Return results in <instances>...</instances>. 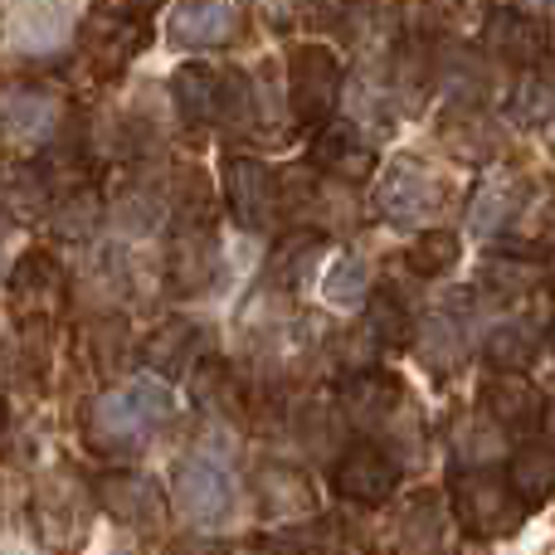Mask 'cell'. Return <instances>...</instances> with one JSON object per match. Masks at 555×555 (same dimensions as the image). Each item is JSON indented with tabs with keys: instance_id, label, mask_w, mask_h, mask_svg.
I'll use <instances>...</instances> for the list:
<instances>
[{
	"instance_id": "38",
	"label": "cell",
	"mask_w": 555,
	"mask_h": 555,
	"mask_svg": "<svg viewBox=\"0 0 555 555\" xmlns=\"http://www.w3.org/2000/svg\"><path fill=\"white\" fill-rule=\"evenodd\" d=\"M127 395H132V404L142 410V420L152 424V429L166 424V414H171V390H162V385H152V380H132Z\"/></svg>"
},
{
	"instance_id": "8",
	"label": "cell",
	"mask_w": 555,
	"mask_h": 555,
	"mask_svg": "<svg viewBox=\"0 0 555 555\" xmlns=\"http://www.w3.org/2000/svg\"><path fill=\"white\" fill-rule=\"evenodd\" d=\"M93 502L107 512L113 521H122V527L132 531H162L166 517H171V502H166V492L156 488L146 473H132V468H107L93 478Z\"/></svg>"
},
{
	"instance_id": "3",
	"label": "cell",
	"mask_w": 555,
	"mask_h": 555,
	"mask_svg": "<svg viewBox=\"0 0 555 555\" xmlns=\"http://www.w3.org/2000/svg\"><path fill=\"white\" fill-rule=\"evenodd\" d=\"M176 113L191 132H210V127H240L254 117V88L244 74L224 64H181L171 74Z\"/></svg>"
},
{
	"instance_id": "34",
	"label": "cell",
	"mask_w": 555,
	"mask_h": 555,
	"mask_svg": "<svg viewBox=\"0 0 555 555\" xmlns=\"http://www.w3.org/2000/svg\"><path fill=\"white\" fill-rule=\"evenodd\" d=\"M98 220H103V201H98L93 185H78V191L59 195V201L49 205V224H54L64 240H88V234L98 230Z\"/></svg>"
},
{
	"instance_id": "29",
	"label": "cell",
	"mask_w": 555,
	"mask_h": 555,
	"mask_svg": "<svg viewBox=\"0 0 555 555\" xmlns=\"http://www.w3.org/2000/svg\"><path fill=\"white\" fill-rule=\"evenodd\" d=\"M439 132H443V142L459 156H468V162H482V156L498 152V132H492V122L482 117V107H449Z\"/></svg>"
},
{
	"instance_id": "5",
	"label": "cell",
	"mask_w": 555,
	"mask_h": 555,
	"mask_svg": "<svg viewBox=\"0 0 555 555\" xmlns=\"http://www.w3.org/2000/svg\"><path fill=\"white\" fill-rule=\"evenodd\" d=\"M287 103L302 127H322L341 103V59L326 44H297L287 54Z\"/></svg>"
},
{
	"instance_id": "15",
	"label": "cell",
	"mask_w": 555,
	"mask_h": 555,
	"mask_svg": "<svg viewBox=\"0 0 555 555\" xmlns=\"http://www.w3.org/2000/svg\"><path fill=\"white\" fill-rule=\"evenodd\" d=\"M64 122V98L39 83H20L0 98V137L10 146H49Z\"/></svg>"
},
{
	"instance_id": "2",
	"label": "cell",
	"mask_w": 555,
	"mask_h": 555,
	"mask_svg": "<svg viewBox=\"0 0 555 555\" xmlns=\"http://www.w3.org/2000/svg\"><path fill=\"white\" fill-rule=\"evenodd\" d=\"M220 234H215V205L201 185L171 201V234H166V287L176 297H201L220 283Z\"/></svg>"
},
{
	"instance_id": "30",
	"label": "cell",
	"mask_w": 555,
	"mask_h": 555,
	"mask_svg": "<svg viewBox=\"0 0 555 555\" xmlns=\"http://www.w3.org/2000/svg\"><path fill=\"white\" fill-rule=\"evenodd\" d=\"M83 507H88V492H78L74 482H44V492H39V502H35V517H39V527H44V537H74L78 531V521H83Z\"/></svg>"
},
{
	"instance_id": "1",
	"label": "cell",
	"mask_w": 555,
	"mask_h": 555,
	"mask_svg": "<svg viewBox=\"0 0 555 555\" xmlns=\"http://www.w3.org/2000/svg\"><path fill=\"white\" fill-rule=\"evenodd\" d=\"M341 410L351 424H361L365 439H375L385 453H400V459H414L424 443V429H420V414H414V400L395 375L375 371H351L341 385Z\"/></svg>"
},
{
	"instance_id": "14",
	"label": "cell",
	"mask_w": 555,
	"mask_h": 555,
	"mask_svg": "<svg viewBox=\"0 0 555 555\" xmlns=\"http://www.w3.org/2000/svg\"><path fill=\"white\" fill-rule=\"evenodd\" d=\"M224 201L244 230H273L278 220V171L259 156H230L224 162Z\"/></svg>"
},
{
	"instance_id": "27",
	"label": "cell",
	"mask_w": 555,
	"mask_h": 555,
	"mask_svg": "<svg viewBox=\"0 0 555 555\" xmlns=\"http://www.w3.org/2000/svg\"><path fill=\"white\" fill-rule=\"evenodd\" d=\"M507 482L512 492L521 498V507H541V502L551 498V482H555V459L546 443H521L517 453H512V468H507Z\"/></svg>"
},
{
	"instance_id": "24",
	"label": "cell",
	"mask_w": 555,
	"mask_h": 555,
	"mask_svg": "<svg viewBox=\"0 0 555 555\" xmlns=\"http://www.w3.org/2000/svg\"><path fill=\"white\" fill-rule=\"evenodd\" d=\"M326 249V234L317 230H287V240L273 249L269 259V283L283 287V293H297V287H307V278L317 273V259H322Z\"/></svg>"
},
{
	"instance_id": "19",
	"label": "cell",
	"mask_w": 555,
	"mask_h": 555,
	"mask_svg": "<svg viewBox=\"0 0 555 555\" xmlns=\"http://www.w3.org/2000/svg\"><path fill=\"white\" fill-rule=\"evenodd\" d=\"M254 502L269 521H297V517H312L317 498H312V482L293 468V463H259L254 468Z\"/></svg>"
},
{
	"instance_id": "37",
	"label": "cell",
	"mask_w": 555,
	"mask_h": 555,
	"mask_svg": "<svg viewBox=\"0 0 555 555\" xmlns=\"http://www.w3.org/2000/svg\"><path fill=\"white\" fill-rule=\"evenodd\" d=\"M512 117H517L521 127H541L551 117V83L541 68H527L517 83V93H512Z\"/></svg>"
},
{
	"instance_id": "4",
	"label": "cell",
	"mask_w": 555,
	"mask_h": 555,
	"mask_svg": "<svg viewBox=\"0 0 555 555\" xmlns=\"http://www.w3.org/2000/svg\"><path fill=\"white\" fill-rule=\"evenodd\" d=\"M453 512L473 537H512L527 521V507L512 492V482L492 468H468L453 478Z\"/></svg>"
},
{
	"instance_id": "26",
	"label": "cell",
	"mask_w": 555,
	"mask_h": 555,
	"mask_svg": "<svg viewBox=\"0 0 555 555\" xmlns=\"http://www.w3.org/2000/svg\"><path fill=\"white\" fill-rule=\"evenodd\" d=\"M439 83L453 107H482V98H488V68H482V59L468 54V49H443Z\"/></svg>"
},
{
	"instance_id": "22",
	"label": "cell",
	"mask_w": 555,
	"mask_h": 555,
	"mask_svg": "<svg viewBox=\"0 0 555 555\" xmlns=\"http://www.w3.org/2000/svg\"><path fill=\"white\" fill-rule=\"evenodd\" d=\"M449 541V512L439 492H414L404 512L395 517V555H443Z\"/></svg>"
},
{
	"instance_id": "23",
	"label": "cell",
	"mask_w": 555,
	"mask_h": 555,
	"mask_svg": "<svg viewBox=\"0 0 555 555\" xmlns=\"http://www.w3.org/2000/svg\"><path fill=\"white\" fill-rule=\"evenodd\" d=\"M478 287L498 302H527L531 293L546 287V263L531 259V254H492L478 273Z\"/></svg>"
},
{
	"instance_id": "43",
	"label": "cell",
	"mask_w": 555,
	"mask_h": 555,
	"mask_svg": "<svg viewBox=\"0 0 555 555\" xmlns=\"http://www.w3.org/2000/svg\"><path fill=\"white\" fill-rule=\"evenodd\" d=\"M5 424H10V410H5V400H0V434H5Z\"/></svg>"
},
{
	"instance_id": "28",
	"label": "cell",
	"mask_w": 555,
	"mask_h": 555,
	"mask_svg": "<svg viewBox=\"0 0 555 555\" xmlns=\"http://www.w3.org/2000/svg\"><path fill=\"white\" fill-rule=\"evenodd\" d=\"M463 259V244L453 230H443V224H434V230H420L414 234V244L404 249V269L420 273V278H443L453 273V263Z\"/></svg>"
},
{
	"instance_id": "18",
	"label": "cell",
	"mask_w": 555,
	"mask_h": 555,
	"mask_svg": "<svg viewBox=\"0 0 555 555\" xmlns=\"http://www.w3.org/2000/svg\"><path fill=\"white\" fill-rule=\"evenodd\" d=\"M234 0H171L166 39L176 49H220L234 39Z\"/></svg>"
},
{
	"instance_id": "17",
	"label": "cell",
	"mask_w": 555,
	"mask_h": 555,
	"mask_svg": "<svg viewBox=\"0 0 555 555\" xmlns=\"http://www.w3.org/2000/svg\"><path fill=\"white\" fill-rule=\"evenodd\" d=\"M312 171L341 185H365L375 176V146L351 122H322L312 137Z\"/></svg>"
},
{
	"instance_id": "6",
	"label": "cell",
	"mask_w": 555,
	"mask_h": 555,
	"mask_svg": "<svg viewBox=\"0 0 555 555\" xmlns=\"http://www.w3.org/2000/svg\"><path fill=\"white\" fill-rule=\"evenodd\" d=\"M142 49H146V20L127 15V10H117V5H103V0H98L93 15L78 25V54H83V64L93 68L98 78H117Z\"/></svg>"
},
{
	"instance_id": "9",
	"label": "cell",
	"mask_w": 555,
	"mask_h": 555,
	"mask_svg": "<svg viewBox=\"0 0 555 555\" xmlns=\"http://www.w3.org/2000/svg\"><path fill=\"white\" fill-rule=\"evenodd\" d=\"M395 482H400V463L375 439H356V443H346V449H336L332 488L341 492L346 502H356V507H380V502H390Z\"/></svg>"
},
{
	"instance_id": "20",
	"label": "cell",
	"mask_w": 555,
	"mask_h": 555,
	"mask_svg": "<svg viewBox=\"0 0 555 555\" xmlns=\"http://www.w3.org/2000/svg\"><path fill=\"white\" fill-rule=\"evenodd\" d=\"M205 326L191 322V317H171V322H162L152 336L142 341V361L152 365L156 375H166V380H176V375H185L195 361L205 356Z\"/></svg>"
},
{
	"instance_id": "13",
	"label": "cell",
	"mask_w": 555,
	"mask_h": 555,
	"mask_svg": "<svg viewBox=\"0 0 555 555\" xmlns=\"http://www.w3.org/2000/svg\"><path fill=\"white\" fill-rule=\"evenodd\" d=\"M171 502L191 527H220L234 512V488L210 459H185L181 468L171 473Z\"/></svg>"
},
{
	"instance_id": "35",
	"label": "cell",
	"mask_w": 555,
	"mask_h": 555,
	"mask_svg": "<svg viewBox=\"0 0 555 555\" xmlns=\"http://www.w3.org/2000/svg\"><path fill=\"white\" fill-rule=\"evenodd\" d=\"M166 215V195L152 191V185H132V191H122L113 201V220L122 224L127 234H146L156 230V220Z\"/></svg>"
},
{
	"instance_id": "11",
	"label": "cell",
	"mask_w": 555,
	"mask_h": 555,
	"mask_svg": "<svg viewBox=\"0 0 555 555\" xmlns=\"http://www.w3.org/2000/svg\"><path fill=\"white\" fill-rule=\"evenodd\" d=\"M478 404L498 429L521 434V439L546 429V395L527 371H492L478 390Z\"/></svg>"
},
{
	"instance_id": "39",
	"label": "cell",
	"mask_w": 555,
	"mask_h": 555,
	"mask_svg": "<svg viewBox=\"0 0 555 555\" xmlns=\"http://www.w3.org/2000/svg\"><path fill=\"white\" fill-rule=\"evenodd\" d=\"M375 351H380V341H375L371 326H356V332L341 336V365L346 371H365V365H375Z\"/></svg>"
},
{
	"instance_id": "33",
	"label": "cell",
	"mask_w": 555,
	"mask_h": 555,
	"mask_svg": "<svg viewBox=\"0 0 555 555\" xmlns=\"http://www.w3.org/2000/svg\"><path fill=\"white\" fill-rule=\"evenodd\" d=\"M365 326L375 332L380 346H410L414 341V317L390 287L380 293H365Z\"/></svg>"
},
{
	"instance_id": "36",
	"label": "cell",
	"mask_w": 555,
	"mask_h": 555,
	"mask_svg": "<svg viewBox=\"0 0 555 555\" xmlns=\"http://www.w3.org/2000/svg\"><path fill=\"white\" fill-rule=\"evenodd\" d=\"M322 293H326V302H332V307H356V302H365V293H371V259H361V254L341 259L332 273H326Z\"/></svg>"
},
{
	"instance_id": "31",
	"label": "cell",
	"mask_w": 555,
	"mask_h": 555,
	"mask_svg": "<svg viewBox=\"0 0 555 555\" xmlns=\"http://www.w3.org/2000/svg\"><path fill=\"white\" fill-rule=\"evenodd\" d=\"M541 351V336L527 322H502L482 336V356H488L498 371H527Z\"/></svg>"
},
{
	"instance_id": "25",
	"label": "cell",
	"mask_w": 555,
	"mask_h": 555,
	"mask_svg": "<svg viewBox=\"0 0 555 555\" xmlns=\"http://www.w3.org/2000/svg\"><path fill=\"white\" fill-rule=\"evenodd\" d=\"M527 205V176L517 171H498L482 181L478 201H473V230L478 234H498L512 215Z\"/></svg>"
},
{
	"instance_id": "40",
	"label": "cell",
	"mask_w": 555,
	"mask_h": 555,
	"mask_svg": "<svg viewBox=\"0 0 555 555\" xmlns=\"http://www.w3.org/2000/svg\"><path fill=\"white\" fill-rule=\"evenodd\" d=\"M103 5H117V10H127V15H142V20H152L156 10L166 5V0H103Z\"/></svg>"
},
{
	"instance_id": "42",
	"label": "cell",
	"mask_w": 555,
	"mask_h": 555,
	"mask_svg": "<svg viewBox=\"0 0 555 555\" xmlns=\"http://www.w3.org/2000/svg\"><path fill=\"white\" fill-rule=\"evenodd\" d=\"M10 220H15V215H10V210H5V201H0V234L10 230Z\"/></svg>"
},
{
	"instance_id": "16",
	"label": "cell",
	"mask_w": 555,
	"mask_h": 555,
	"mask_svg": "<svg viewBox=\"0 0 555 555\" xmlns=\"http://www.w3.org/2000/svg\"><path fill=\"white\" fill-rule=\"evenodd\" d=\"M482 44H488L492 59H502V64L512 68H541L546 64V49H551V35L546 25H541L531 10H517V5H502L488 15V25H482Z\"/></svg>"
},
{
	"instance_id": "10",
	"label": "cell",
	"mask_w": 555,
	"mask_h": 555,
	"mask_svg": "<svg viewBox=\"0 0 555 555\" xmlns=\"http://www.w3.org/2000/svg\"><path fill=\"white\" fill-rule=\"evenodd\" d=\"M64 297H68V273L54 254L44 249L20 254L15 269H10V312L20 322H54Z\"/></svg>"
},
{
	"instance_id": "7",
	"label": "cell",
	"mask_w": 555,
	"mask_h": 555,
	"mask_svg": "<svg viewBox=\"0 0 555 555\" xmlns=\"http://www.w3.org/2000/svg\"><path fill=\"white\" fill-rule=\"evenodd\" d=\"M375 201L390 224H424L449 205V181H439V171L420 156H400V162H390Z\"/></svg>"
},
{
	"instance_id": "41",
	"label": "cell",
	"mask_w": 555,
	"mask_h": 555,
	"mask_svg": "<svg viewBox=\"0 0 555 555\" xmlns=\"http://www.w3.org/2000/svg\"><path fill=\"white\" fill-rule=\"evenodd\" d=\"M346 5L351 0H302V10H312V15H341Z\"/></svg>"
},
{
	"instance_id": "21",
	"label": "cell",
	"mask_w": 555,
	"mask_h": 555,
	"mask_svg": "<svg viewBox=\"0 0 555 555\" xmlns=\"http://www.w3.org/2000/svg\"><path fill=\"white\" fill-rule=\"evenodd\" d=\"M185 375H191L195 404H201L210 420H240V414L249 410V385H244V375L234 371L230 361H220V356H201Z\"/></svg>"
},
{
	"instance_id": "32",
	"label": "cell",
	"mask_w": 555,
	"mask_h": 555,
	"mask_svg": "<svg viewBox=\"0 0 555 555\" xmlns=\"http://www.w3.org/2000/svg\"><path fill=\"white\" fill-rule=\"evenodd\" d=\"M420 351L424 361L434 365L439 375H453L463 361H468V346H463V332H459V317L453 312H439L424 322V336H420Z\"/></svg>"
},
{
	"instance_id": "12",
	"label": "cell",
	"mask_w": 555,
	"mask_h": 555,
	"mask_svg": "<svg viewBox=\"0 0 555 555\" xmlns=\"http://www.w3.org/2000/svg\"><path fill=\"white\" fill-rule=\"evenodd\" d=\"M146 434H152V424L142 420V410L132 404L127 390H103L98 400H88L83 439L93 453H103V459H127V453H137L146 443Z\"/></svg>"
}]
</instances>
